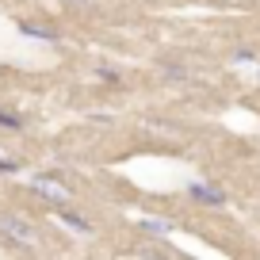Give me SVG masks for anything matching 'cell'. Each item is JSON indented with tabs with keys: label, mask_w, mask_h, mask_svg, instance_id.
Wrapping results in <instances>:
<instances>
[{
	"label": "cell",
	"mask_w": 260,
	"mask_h": 260,
	"mask_svg": "<svg viewBox=\"0 0 260 260\" xmlns=\"http://www.w3.org/2000/svg\"><path fill=\"white\" fill-rule=\"evenodd\" d=\"M0 234L8 237L12 245H19V249H35V245H39L35 226H31V222H23L19 214H0Z\"/></svg>",
	"instance_id": "1"
},
{
	"label": "cell",
	"mask_w": 260,
	"mask_h": 260,
	"mask_svg": "<svg viewBox=\"0 0 260 260\" xmlns=\"http://www.w3.org/2000/svg\"><path fill=\"white\" fill-rule=\"evenodd\" d=\"M73 4H88V0H73Z\"/></svg>",
	"instance_id": "9"
},
{
	"label": "cell",
	"mask_w": 260,
	"mask_h": 260,
	"mask_svg": "<svg viewBox=\"0 0 260 260\" xmlns=\"http://www.w3.org/2000/svg\"><path fill=\"white\" fill-rule=\"evenodd\" d=\"M31 187H35V191L42 195V199H50V203H57V207L73 199V191H69V187H65V184H57L54 176H39V180H35Z\"/></svg>",
	"instance_id": "2"
},
{
	"label": "cell",
	"mask_w": 260,
	"mask_h": 260,
	"mask_svg": "<svg viewBox=\"0 0 260 260\" xmlns=\"http://www.w3.org/2000/svg\"><path fill=\"white\" fill-rule=\"evenodd\" d=\"M142 230H146V234H169V230H172V222H157V218H149Z\"/></svg>",
	"instance_id": "6"
},
{
	"label": "cell",
	"mask_w": 260,
	"mask_h": 260,
	"mask_svg": "<svg viewBox=\"0 0 260 260\" xmlns=\"http://www.w3.org/2000/svg\"><path fill=\"white\" fill-rule=\"evenodd\" d=\"M16 169H19L16 161H8V157H0V172H16Z\"/></svg>",
	"instance_id": "8"
},
{
	"label": "cell",
	"mask_w": 260,
	"mask_h": 260,
	"mask_svg": "<svg viewBox=\"0 0 260 260\" xmlns=\"http://www.w3.org/2000/svg\"><path fill=\"white\" fill-rule=\"evenodd\" d=\"M57 218H61V222H65L69 230H77V234H92V226H88V222L81 218V214H69V211H61Z\"/></svg>",
	"instance_id": "4"
},
{
	"label": "cell",
	"mask_w": 260,
	"mask_h": 260,
	"mask_svg": "<svg viewBox=\"0 0 260 260\" xmlns=\"http://www.w3.org/2000/svg\"><path fill=\"white\" fill-rule=\"evenodd\" d=\"M0 126H12V130H19V126H23V119H19V115H12V111H0Z\"/></svg>",
	"instance_id": "7"
},
{
	"label": "cell",
	"mask_w": 260,
	"mask_h": 260,
	"mask_svg": "<svg viewBox=\"0 0 260 260\" xmlns=\"http://www.w3.org/2000/svg\"><path fill=\"white\" fill-rule=\"evenodd\" d=\"M191 199H199V203H207V207H222L226 203V191H218V187H211V184H191Z\"/></svg>",
	"instance_id": "3"
},
{
	"label": "cell",
	"mask_w": 260,
	"mask_h": 260,
	"mask_svg": "<svg viewBox=\"0 0 260 260\" xmlns=\"http://www.w3.org/2000/svg\"><path fill=\"white\" fill-rule=\"evenodd\" d=\"M23 35H35V39L54 42V31H46V27H35V23H23Z\"/></svg>",
	"instance_id": "5"
}]
</instances>
